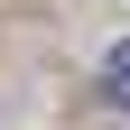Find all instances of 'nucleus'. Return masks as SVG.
Returning <instances> with one entry per match:
<instances>
[{"label":"nucleus","instance_id":"obj_1","mask_svg":"<svg viewBox=\"0 0 130 130\" xmlns=\"http://www.w3.org/2000/svg\"><path fill=\"white\" fill-rule=\"evenodd\" d=\"M102 102L130 111V46H111V56H102Z\"/></svg>","mask_w":130,"mask_h":130}]
</instances>
